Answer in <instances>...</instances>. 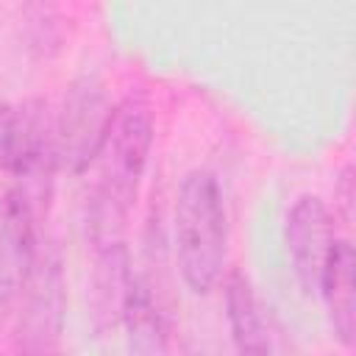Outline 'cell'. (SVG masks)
Instances as JSON below:
<instances>
[{"mask_svg":"<svg viewBox=\"0 0 356 356\" xmlns=\"http://www.w3.org/2000/svg\"><path fill=\"white\" fill-rule=\"evenodd\" d=\"M153 145V114L142 95L122 97L92 161L95 181L89 189V234L97 248L122 242L139 184Z\"/></svg>","mask_w":356,"mask_h":356,"instance_id":"1","label":"cell"},{"mask_svg":"<svg viewBox=\"0 0 356 356\" xmlns=\"http://www.w3.org/2000/svg\"><path fill=\"white\" fill-rule=\"evenodd\" d=\"M172 228L184 284L195 295L211 292L222 278L228 253V217L214 172L192 170L184 175L175 197Z\"/></svg>","mask_w":356,"mask_h":356,"instance_id":"2","label":"cell"},{"mask_svg":"<svg viewBox=\"0 0 356 356\" xmlns=\"http://www.w3.org/2000/svg\"><path fill=\"white\" fill-rule=\"evenodd\" d=\"M14 348L19 356H56L64 331V273L58 250L44 239L17 298Z\"/></svg>","mask_w":356,"mask_h":356,"instance_id":"3","label":"cell"},{"mask_svg":"<svg viewBox=\"0 0 356 356\" xmlns=\"http://www.w3.org/2000/svg\"><path fill=\"white\" fill-rule=\"evenodd\" d=\"M111 100L106 86L95 75H83L70 83L61 111L56 114V161L61 170L83 172L92 167L108 122H111Z\"/></svg>","mask_w":356,"mask_h":356,"instance_id":"4","label":"cell"},{"mask_svg":"<svg viewBox=\"0 0 356 356\" xmlns=\"http://www.w3.org/2000/svg\"><path fill=\"white\" fill-rule=\"evenodd\" d=\"M284 236L298 284L306 292H317L328 256L339 239L334 211L317 195H300L286 214Z\"/></svg>","mask_w":356,"mask_h":356,"instance_id":"5","label":"cell"},{"mask_svg":"<svg viewBox=\"0 0 356 356\" xmlns=\"http://www.w3.org/2000/svg\"><path fill=\"white\" fill-rule=\"evenodd\" d=\"M225 317L239 356H275L264 309L256 298L250 278L242 275L239 270L228 273L225 278Z\"/></svg>","mask_w":356,"mask_h":356,"instance_id":"6","label":"cell"},{"mask_svg":"<svg viewBox=\"0 0 356 356\" xmlns=\"http://www.w3.org/2000/svg\"><path fill=\"white\" fill-rule=\"evenodd\" d=\"M353 273H356V256L348 239H337L328 264L320 278V295L325 298L328 317L334 325L337 339L350 348L353 331H356V306H353Z\"/></svg>","mask_w":356,"mask_h":356,"instance_id":"7","label":"cell"},{"mask_svg":"<svg viewBox=\"0 0 356 356\" xmlns=\"http://www.w3.org/2000/svg\"><path fill=\"white\" fill-rule=\"evenodd\" d=\"M134 270L125 242L97 248L95 261V317L103 328H114L122 320V309L131 292Z\"/></svg>","mask_w":356,"mask_h":356,"instance_id":"8","label":"cell"},{"mask_svg":"<svg viewBox=\"0 0 356 356\" xmlns=\"http://www.w3.org/2000/svg\"><path fill=\"white\" fill-rule=\"evenodd\" d=\"M128 331V350L131 356H161L167 345V323L153 298L150 284L134 273L131 292L120 320Z\"/></svg>","mask_w":356,"mask_h":356,"instance_id":"9","label":"cell"},{"mask_svg":"<svg viewBox=\"0 0 356 356\" xmlns=\"http://www.w3.org/2000/svg\"><path fill=\"white\" fill-rule=\"evenodd\" d=\"M334 217H339L342 222H353V167L348 164L337 181V189H334Z\"/></svg>","mask_w":356,"mask_h":356,"instance_id":"10","label":"cell"},{"mask_svg":"<svg viewBox=\"0 0 356 356\" xmlns=\"http://www.w3.org/2000/svg\"><path fill=\"white\" fill-rule=\"evenodd\" d=\"M11 111L6 100H0V172L6 170V153H8V131H11Z\"/></svg>","mask_w":356,"mask_h":356,"instance_id":"11","label":"cell"}]
</instances>
